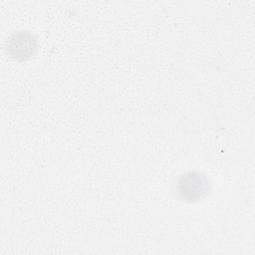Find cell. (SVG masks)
<instances>
[{
	"label": "cell",
	"instance_id": "cell-1",
	"mask_svg": "<svg viewBox=\"0 0 255 255\" xmlns=\"http://www.w3.org/2000/svg\"><path fill=\"white\" fill-rule=\"evenodd\" d=\"M210 191L208 178L199 171H187L180 175L175 184V193L180 200L196 202Z\"/></svg>",
	"mask_w": 255,
	"mask_h": 255
},
{
	"label": "cell",
	"instance_id": "cell-2",
	"mask_svg": "<svg viewBox=\"0 0 255 255\" xmlns=\"http://www.w3.org/2000/svg\"><path fill=\"white\" fill-rule=\"evenodd\" d=\"M37 49L36 38L28 31L15 32L7 42L10 55L18 60H26L34 55Z\"/></svg>",
	"mask_w": 255,
	"mask_h": 255
}]
</instances>
